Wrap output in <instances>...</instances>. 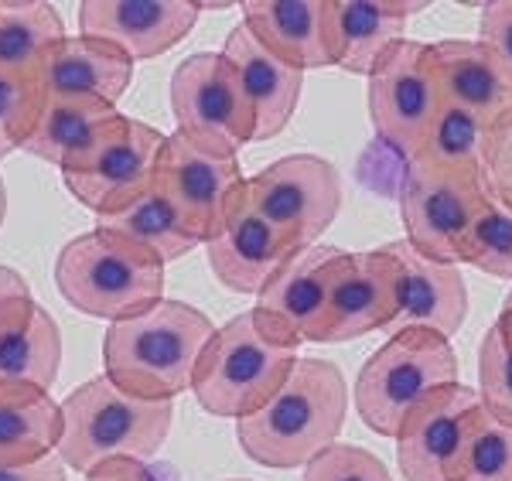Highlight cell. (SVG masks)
<instances>
[{
  "instance_id": "cell-1",
  "label": "cell",
  "mask_w": 512,
  "mask_h": 481,
  "mask_svg": "<svg viewBox=\"0 0 512 481\" xmlns=\"http://www.w3.org/2000/svg\"><path fill=\"white\" fill-rule=\"evenodd\" d=\"M349 413V386L335 362L297 359L280 393L263 410L236 420L243 454L263 468H308L338 444Z\"/></svg>"
},
{
  "instance_id": "cell-2",
  "label": "cell",
  "mask_w": 512,
  "mask_h": 481,
  "mask_svg": "<svg viewBox=\"0 0 512 481\" xmlns=\"http://www.w3.org/2000/svg\"><path fill=\"white\" fill-rule=\"evenodd\" d=\"M212 335L216 325L202 311L164 297L144 314L106 328V376L130 396L171 403L178 393L192 389L195 366Z\"/></svg>"
},
{
  "instance_id": "cell-3",
  "label": "cell",
  "mask_w": 512,
  "mask_h": 481,
  "mask_svg": "<svg viewBox=\"0 0 512 481\" xmlns=\"http://www.w3.org/2000/svg\"><path fill=\"white\" fill-rule=\"evenodd\" d=\"M175 406L130 396L110 376L72 389L62 403V441L55 454L69 471L93 475L113 458L147 461L171 434Z\"/></svg>"
},
{
  "instance_id": "cell-4",
  "label": "cell",
  "mask_w": 512,
  "mask_h": 481,
  "mask_svg": "<svg viewBox=\"0 0 512 481\" xmlns=\"http://www.w3.org/2000/svg\"><path fill=\"white\" fill-rule=\"evenodd\" d=\"M59 294L89 318L123 321L164 301V260L110 229L82 232L55 260Z\"/></svg>"
},
{
  "instance_id": "cell-5",
  "label": "cell",
  "mask_w": 512,
  "mask_h": 481,
  "mask_svg": "<svg viewBox=\"0 0 512 481\" xmlns=\"http://www.w3.org/2000/svg\"><path fill=\"white\" fill-rule=\"evenodd\" d=\"M297 348L270 335L253 311L236 314L216 328L202 359L195 366L192 393L198 406L212 417L243 420L263 410L297 366Z\"/></svg>"
},
{
  "instance_id": "cell-6",
  "label": "cell",
  "mask_w": 512,
  "mask_h": 481,
  "mask_svg": "<svg viewBox=\"0 0 512 481\" xmlns=\"http://www.w3.org/2000/svg\"><path fill=\"white\" fill-rule=\"evenodd\" d=\"M458 383V355L451 338L424 328L393 331L383 348L369 355L355 379V410L379 437H400L407 417L437 389Z\"/></svg>"
},
{
  "instance_id": "cell-7",
  "label": "cell",
  "mask_w": 512,
  "mask_h": 481,
  "mask_svg": "<svg viewBox=\"0 0 512 481\" xmlns=\"http://www.w3.org/2000/svg\"><path fill=\"white\" fill-rule=\"evenodd\" d=\"M171 110L178 134L202 151L236 157L239 147L256 140L253 103L222 52H198L178 62L171 76Z\"/></svg>"
},
{
  "instance_id": "cell-8",
  "label": "cell",
  "mask_w": 512,
  "mask_h": 481,
  "mask_svg": "<svg viewBox=\"0 0 512 481\" xmlns=\"http://www.w3.org/2000/svg\"><path fill=\"white\" fill-rule=\"evenodd\" d=\"M246 195L263 219H270L294 243V250L318 246L342 209V178L335 164L315 154H287L246 178Z\"/></svg>"
},
{
  "instance_id": "cell-9",
  "label": "cell",
  "mask_w": 512,
  "mask_h": 481,
  "mask_svg": "<svg viewBox=\"0 0 512 481\" xmlns=\"http://www.w3.org/2000/svg\"><path fill=\"white\" fill-rule=\"evenodd\" d=\"M485 171H434L410 164L400 188L407 243L434 263H461V246L482 205Z\"/></svg>"
},
{
  "instance_id": "cell-10",
  "label": "cell",
  "mask_w": 512,
  "mask_h": 481,
  "mask_svg": "<svg viewBox=\"0 0 512 481\" xmlns=\"http://www.w3.org/2000/svg\"><path fill=\"white\" fill-rule=\"evenodd\" d=\"M161 130L140 120L120 116L89 154L62 168L65 188L99 219L127 209L144 192L154 188V168L164 147Z\"/></svg>"
},
{
  "instance_id": "cell-11",
  "label": "cell",
  "mask_w": 512,
  "mask_h": 481,
  "mask_svg": "<svg viewBox=\"0 0 512 481\" xmlns=\"http://www.w3.org/2000/svg\"><path fill=\"white\" fill-rule=\"evenodd\" d=\"M441 110V93L427 62V45L400 38L369 72V116L393 151L414 157Z\"/></svg>"
},
{
  "instance_id": "cell-12",
  "label": "cell",
  "mask_w": 512,
  "mask_h": 481,
  "mask_svg": "<svg viewBox=\"0 0 512 481\" xmlns=\"http://www.w3.org/2000/svg\"><path fill=\"white\" fill-rule=\"evenodd\" d=\"M243 181L236 157L202 151L178 130L164 140L154 168V188L168 198L198 243H212L222 232L229 202Z\"/></svg>"
},
{
  "instance_id": "cell-13",
  "label": "cell",
  "mask_w": 512,
  "mask_h": 481,
  "mask_svg": "<svg viewBox=\"0 0 512 481\" xmlns=\"http://www.w3.org/2000/svg\"><path fill=\"white\" fill-rule=\"evenodd\" d=\"M482 396L472 386L451 383L427 396L396 437V468L407 481H454L461 451Z\"/></svg>"
},
{
  "instance_id": "cell-14",
  "label": "cell",
  "mask_w": 512,
  "mask_h": 481,
  "mask_svg": "<svg viewBox=\"0 0 512 481\" xmlns=\"http://www.w3.org/2000/svg\"><path fill=\"white\" fill-rule=\"evenodd\" d=\"M342 256L345 250L321 243L297 250L256 297L253 314L260 318V325L291 345L321 342L328 294H332Z\"/></svg>"
},
{
  "instance_id": "cell-15",
  "label": "cell",
  "mask_w": 512,
  "mask_h": 481,
  "mask_svg": "<svg viewBox=\"0 0 512 481\" xmlns=\"http://www.w3.org/2000/svg\"><path fill=\"white\" fill-rule=\"evenodd\" d=\"M396 314H400V270L390 246L345 253L328 294L321 345L352 342L369 331L393 328Z\"/></svg>"
},
{
  "instance_id": "cell-16",
  "label": "cell",
  "mask_w": 512,
  "mask_h": 481,
  "mask_svg": "<svg viewBox=\"0 0 512 481\" xmlns=\"http://www.w3.org/2000/svg\"><path fill=\"white\" fill-rule=\"evenodd\" d=\"M198 14L195 0H86L79 4V31L147 62L192 35Z\"/></svg>"
},
{
  "instance_id": "cell-17",
  "label": "cell",
  "mask_w": 512,
  "mask_h": 481,
  "mask_svg": "<svg viewBox=\"0 0 512 481\" xmlns=\"http://www.w3.org/2000/svg\"><path fill=\"white\" fill-rule=\"evenodd\" d=\"M205 250H209V263L222 284L236 294L256 297L270 284V277L297 253L291 239L256 212V205L246 195V181L229 202L222 232L212 243H205Z\"/></svg>"
},
{
  "instance_id": "cell-18",
  "label": "cell",
  "mask_w": 512,
  "mask_h": 481,
  "mask_svg": "<svg viewBox=\"0 0 512 481\" xmlns=\"http://www.w3.org/2000/svg\"><path fill=\"white\" fill-rule=\"evenodd\" d=\"M424 7L420 0H325V45L332 65L369 79L379 55L403 38L407 18Z\"/></svg>"
},
{
  "instance_id": "cell-19",
  "label": "cell",
  "mask_w": 512,
  "mask_h": 481,
  "mask_svg": "<svg viewBox=\"0 0 512 481\" xmlns=\"http://www.w3.org/2000/svg\"><path fill=\"white\" fill-rule=\"evenodd\" d=\"M400 270V314L396 331L424 328L434 335H458L468 314V287L458 267L420 256L407 239L386 243Z\"/></svg>"
},
{
  "instance_id": "cell-20",
  "label": "cell",
  "mask_w": 512,
  "mask_h": 481,
  "mask_svg": "<svg viewBox=\"0 0 512 481\" xmlns=\"http://www.w3.org/2000/svg\"><path fill=\"white\" fill-rule=\"evenodd\" d=\"M427 62L441 103L472 113L485 127L512 110V79L482 41H437L427 45Z\"/></svg>"
},
{
  "instance_id": "cell-21",
  "label": "cell",
  "mask_w": 512,
  "mask_h": 481,
  "mask_svg": "<svg viewBox=\"0 0 512 481\" xmlns=\"http://www.w3.org/2000/svg\"><path fill=\"white\" fill-rule=\"evenodd\" d=\"M222 55L233 62L239 72L246 96L253 103L256 113V140H270L284 134L287 123L297 110V99H301L304 72L287 65L284 58H277L270 48L260 45V38L253 35L246 24H236L226 38Z\"/></svg>"
},
{
  "instance_id": "cell-22",
  "label": "cell",
  "mask_w": 512,
  "mask_h": 481,
  "mask_svg": "<svg viewBox=\"0 0 512 481\" xmlns=\"http://www.w3.org/2000/svg\"><path fill=\"white\" fill-rule=\"evenodd\" d=\"M41 79L52 96H89L117 106L134 79V58L110 41L62 38L41 55Z\"/></svg>"
},
{
  "instance_id": "cell-23",
  "label": "cell",
  "mask_w": 512,
  "mask_h": 481,
  "mask_svg": "<svg viewBox=\"0 0 512 481\" xmlns=\"http://www.w3.org/2000/svg\"><path fill=\"white\" fill-rule=\"evenodd\" d=\"M243 24L287 65L308 72L328 69L325 0H246Z\"/></svg>"
},
{
  "instance_id": "cell-24",
  "label": "cell",
  "mask_w": 512,
  "mask_h": 481,
  "mask_svg": "<svg viewBox=\"0 0 512 481\" xmlns=\"http://www.w3.org/2000/svg\"><path fill=\"white\" fill-rule=\"evenodd\" d=\"M120 110L103 99L89 96H52L48 93L41 106L38 127L24 151L41 157V161L55 164V168H69L82 154H89L99 144V137L120 120Z\"/></svg>"
},
{
  "instance_id": "cell-25",
  "label": "cell",
  "mask_w": 512,
  "mask_h": 481,
  "mask_svg": "<svg viewBox=\"0 0 512 481\" xmlns=\"http://www.w3.org/2000/svg\"><path fill=\"white\" fill-rule=\"evenodd\" d=\"M62 441V406L38 386L0 383V468L45 461Z\"/></svg>"
},
{
  "instance_id": "cell-26",
  "label": "cell",
  "mask_w": 512,
  "mask_h": 481,
  "mask_svg": "<svg viewBox=\"0 0 512 481\" xmlns=\"http://www.w3.org/2000/svg\"><path fill=\"white\" fill-rule=\"evenodd\" d=\"M62 366V335L52 314L31 301V308L0 338V383L38 386L48 393Z\"/></svg>"
},
{
  "instance_id": "cell-27",
  "label": "cell",
  "mask_w": 512,
  "mask_h": 481,
  "mask_svg": "<svg viewBox=\"0 0 512 481\" xmlns=\"http://www.w3.org/2000/svg\"><path fill=\"white\" fill-rule=\"evenodd\" d=\"M99 229H110V232H120V236L134 239V243L147 246L151 253H158L164 263L181 260V256L192 253L198 246V239L185 229L181 215L171 209V202L158 188L144 192L137 202H130L127 209L103 215Z\"/></svg>"
},
{
  "instance_id": "cell-28",
  "label": "cell",
  "mask_w": 512,
  "mask_h": 481,
  "mask_svg": "<svg viewBox=\"0 0 512 481\" xmlns=\"http://www.w3.org/2000/svg\"><path fill=\"white\" fill-rule=\"evenodd\" d=\"M65 35L55 4H0V72H38L41 55Z\"/></svg>"
},
{
  "instance_id": "cell-29",
  "label": "cell",
  "mask_w": 512,
  "mask_h": 481,
  "mask_svg": "<svg viewBox=\"0 0 512 481\" xmlns=\"http://www.w3.org/2000/svg\"><path fill=\"white\" fill-rule=\"evenodd\" d=\"M485 147H489V127L472 113L441 103L410 164L434 171H485Z\"/></svg>"
},
{
  "instance_id": "cell-30",
  "label": "cell",
  "mask_w": 512,
  "mask_h": 481,
  "mask_svg": "<svg viewBox=\"0 0 512 481\" xmlns=\"http://www.w3.org/2000/svg\"><path fill=\"white\" fill-rule=\"evenodd\" d=\"M461 263L489 273V277L512 280V209L492 192H485L482 205H478L475 222L461 246Z\"/></svg>"
},
{
  "instance_id": "cell-31",
  "label": "cell",
  "mask_w": 512,
  "mask_h": 481,
  "mask_svg": "<svg viewBox=\"0 0 512 481\" xmlns=\"http://www.w3.org/2000/svg\"><path fill=\"white\" fill-rule=\"evenodd\" d=\"M48 99L38 72H0V157L24 151Z\"/></svg>"
},
{
  "instance_id": "cell-32",
  "label": "cell",
  "mask_w": 512,
  "mask_h": 481,
  "mask_svg": "<svg viewBox=\"0 0 512 481\" xmlns=\"http://www.w3.org/2000/svg\"><path fill=\"white\" fill-rule=\"evenodd\" d=\"M454 481H512V427L499 424L485 406L472 420Z\"/></svg>"
},
{
  "instance_id": "cell-33",
  "label": "cell",
  "mask_w": 512,
  "mask_h": 481,
  "mask_svg": "<svg viewBox=\"0 0 512 481\" xmlns=\"http://www.w3.org/2000/svg\"><path fill=\"white\" fill-rule=\"evenodd\" d=\"M478 396L499 424L512 427V335L499 321L478 345Z\"/></svg>"
},
{
  "instance_id": "cell-34",
  "label": "cell",
  "mask_w": 512,
  "mask_h": 481,
  "mask_svg": "<svg viewBox=\"0 0 512 481\" xmlns=\"http://www.w3.org/2000/svg\"><path fill=\"white\" fill-rule=\"evenodd\" d=\"M301 481H393V475L366 447L335 444L304 468Z\"/></svg>"
},
{
  "instance_id": "cell-35",
  "label": "cell",
  "mask_w": 512,
  "mask_h": 481,
  "mask_svg": "<svg viewBox=\"0 0 512 481\" xmlns=\"http://www.w3.org/2000/svg\"><path fill=\"white\" fill-rule=\"evenodd\" d=\"M485 185L512 209V110L489 127V147H485Z\"/></svg>"
},
{
  "instance_id": "cell-36",
  "label": "cell",
  "mask_w": 512,
  "mask_h": 481,
  "mask_svg": "<svg viewBox=\"0 0 512 481\" xmlns=\"http://www.w3.org/2000/svg\"><path fill=\"white\" fill-rule=\"evenodd\" d=\"M478 41L499 58V65L512 79V0H492V4H482Z\"/></svg>"
},
{
  "instance_id": "cell-37",
  "label": "cell",
  "mask_w": 512,
  "mask_h": 481,
  "mask_svg": "<svg viewBox=\"0 0 512 481\" xmlns=\"http://www.w3.org/2000/svg\"><path fill=\"white\" fill-rule=\"evenodd\" d=\"M31 301H35V297H31V290H28V280H24L18 270L0 267V338H4V331L31 308Z\"/></svg>"
},
{
  "instance_id": "cell-38",
  "label": "cell",
  "mask_w": 512,
  "mask_h": 481,
  "mask_svg": "<svg viewBox=\"0 0 512 481\" xmlns=\"http://www.w3.org/2000/svg\"><path fill=\"white\" fill-rule=\"evenodd\" d=\"M0 481H65V464L59 454L24 468H0Z\"/></svg>"
},
{
  "instance_id": "cell-39",
  "label": "cell",
  "mask_w": 512,
  "mask_h": 481,
  "mask_svg": "<svg viewBox=\"0 0 512 481\" xmlns=\"http://www.w3.org/2000/svg\"><path fill=\"white\" fill-rule=\"evenodd\" d=\"M86 481H154V478H151V471L144 468V461L113 458V461L99 464L93 475H86Z\"/></svg>"
},
{
  "instance_id": "cell-40",
  "label": "cell",
  "mask_w": 512,
  "mask_h": 481,
  "mask_svg": "<svg viewBox=\"0 0 512 481\" xmlns=\"http://www.w3.org/2000/svg\"><path fill=\"white\" fill-rule=\"evenodd\" d=\"M495 321H499V325L512 335V290H509L506 301H502V311H499V318H495Z\"/></svg>"
},
{
  "instance_id": "cell-41",
  "label": "cell",
  "mask_w": 512,
  "mask_h": 481,
  "mask_svg": "<svg viewBox=\"0 0 512 481\" xmlns=\"http://www.w3.org/2000/svg\"><path fill=\"white\" fill-rule=\"evenodd\" d=\"M4 215H7V188H4V178H0V226H4Z\"/></svg>"
},
{
  "instance_id": "cell-42",
  "label": "cell",
  "mask_w": 512,
  "mask_h": 481,
  "mask_svg": "<svg viewBox=\"0 0 512 481\" xmlns=\"http://www.w3.org/2000/svg\"><path fill=\"white\" fill-rule=\"evenodd\" d=\"M229 481H246V478H229Z\"/></svg>"
}]
</instances>
